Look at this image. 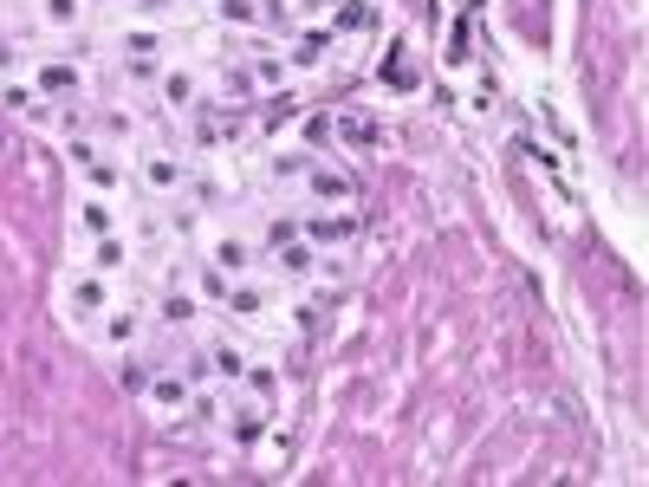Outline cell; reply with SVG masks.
<instances>
[{
  "label": "cell",
  "instance_id": "cell-11",
  "mask_svg": "<svg viewBox=\"0 0 649 487\" xmlns=\"http://www.w3.org/2000/svg\"><path fill=\"white\" fill-rule=\"evenodd\" d=\"M209 267H221L227 279H240L254 267V241H247V234H209Z\"/></svg>",
  "mask_w": 649,
  "mask_h": 487
},
{
  "label": "cell",
  "instance_id": "cell-14",
  "mask_svg": "<svg viewBox=\"0 0 649 487\" xmlns=\"http://www.w3.org/2000/svg\"><path fill=\"white\" fill-rule=\"evenodd\" d=\"M85 267H98L104 279L124 274V267H131V241H124L118 228H111V234H98V241H91V261H85Z\"/></svg>",
  "mask_w": 649,
  "mask_h": 487
},
{
  "label": "cell",
  "instance_id": "cell-9",
  "mask_svg": "<svg viewBox=\"0 0 649 487\" xmlns=\"http://www.w3.org/2000/svg\"><path fill=\"white\" fill-rule=\"evenodd\" d=\"M247 85H260V91H287L292 85L287 46H254V53H247Z\"/></svg>",
  "mask_w": 649,
  "mask_h": 487
},
{
  "label": "cell",
  "instance_id": "cell-17",
  "mask_svg": "<svg viewBox=\"0 0 649 487\" xmlns=\"http://www.w3.org/2000/svg\"><path fill=\"white\" fill-rule=\"evenodd\" d=\"M325 46H332V26H312V33H299L287 46V66L292 71H312L318 59H325Z\"/></svg>",
  "mask_w": 649,
  "mask_h": 487
},
{
  "label": "cell",
  "instance_id": "cell-2",
  "mask_svg": "<svg viewBox=\"0 0 649 487\" xmlns=\"http://www.w3.org/2000/svg\"><path fill=\"white\" fill-rule=\"evenodd\" d=\"M137 163H131V182L137 189H149V196H182V182H189V163L176 156V150H131Z\"/></svg>",
  "mask_w": 649,
  "mask_h": 487
},
{
  "label": "cell",
  "instance_id": "cell-23",
  "mask_svg": "<svg viewBox=\"0 0 649 487\" xmlns=\"http://www.w3.org/2000/svg\"><path fill=\"white\" fill-rule=\"evenodd\" d=\"M118 384H124L131 397H144V384H149V364L137 357V351H118Z\"/></svg>",
  "mask_w": 649,
  "mask_h": 487
},
{
  "label": "cell",
  "instance_id": "cell-15",
  "mask_svg": "<svg viewBox=\"0 0 649 487\" xmlns=\"http://www.w3.org/2000/svg\"><path fill=\"white\" fill-rule=\"evenodd\" d=\"M156 85H163V104H169V111H195V71L189 66H163Z\"/></svg>",
  "mask_w": 649,
  "mask_h": 487
},
{
  "label": "cell",
  "instance_id": "cell-26",
  "mask_svg": "<svg viewBox=\"0 0 649 487\" xmlns=\"http://www.w3.org/2000/svg\"><path fill=\"white\" fill-rule=\"evenodd\" d=\"M195 319H202V306H195L189 292H169V299H163V325H195Z\"/></svg>",
  "mask_w": 649,
  "mask_h": 487
},
{
  "label": "cell",
  "instance_id": "cell-19",
  "mask_svg": "<svg viewBox=\"0 0 649 487\" xmlns=\"http://www.w3.org/2000/svg\"><path fill=\"white\" fill-rule=\"evenodd\" d=\"M33 85H40V98H59V104L78 98V71L72 66H46V59H40V66H33Z\"/></svg>",
  "mask_w": 649,
  "mask_h": 487
},
{
  "label": "cell",
  "instance_id": "cell-25",
  "mask_svg": "<svg viewBox=\"0 0 649 487\" xmlns=\"http://www.w3.org/2000/svg\"><path fill=\"white\" fill-rule=\"evenodd\" d=\"M215 20H227V26H260V0H215Z\"/></svg>",
  "mask_w": 649,
  "mask_h": 487
},
{
  "label": "cell",
  "instance_id": "cell-10",
  "mask_svg": "<svg viewBox=\"0 0 649 487\" xmlns=\"http://www.w3.org/2000/svg\"><path fill=\"white\" fill-rule=\"evenodd\" d=\"M299 189H305L312 202H325V209H351V176H338V169H318V163H312V169L299 176Z\"/></svg>",
  "mask_w": 649,
  "mask_h": 487
},
{
  "label": "cell",
  "instance_id": "cell-24",
  "mask_svg": "<svg viewBox=\"0 0 649 487\" xmlns=\"http://www.w3.org/2000/svg\"><path fill=\"white\" fill-rule=\"evenodd\" d=\"M332 131H338L345 150H370V143H377V131H370L363 118H351V111H345V118H332Z\"/></svg>",
  "mask_w": 649,
  "mask_h": 487
},
{
  "label": "cell",
  "instance_id": "cell-22",
  "mask_svg": "<svg viewBox=\"0 0 649 487\" xmlns=\"http://www.w3.org/2000/svg\"><path fill=\"white\" fill-rule=\"evenodd\" d=\"M209 370H215L221 384H240V370H247L240 345H215V351H209Z\"/></svg>",
  "mask_w": 649,
  "mask_h": 487
},
{
  "label": "cell",
  "instance_id": "cell-1",
  "mask_svg": "<svg viewBox=\"0 0 649 487\" xmlns=\"http://www.w3.org/2000/svg\"><path fill=\"white\" fill-rule=\"evenodd\" d=\"M66 163H72V176L85 182V196H111V202L124 196V169L111 163V150L98 137H72L66 143Z\"/></svg>",
  "mask_w": 649,
  "mask_h": 487
},
{
  "label": "cell",
  "instance_id": "cell-20",
  "mask_svg": "<svg viewBox=\"0 0 649 487\" xmlns=\"http://www.w3.org/2000/svg\"><path fill=\"white\" fill-rule=\"evenodd\" d=\"M260 429H267V410H260V403H234V410H227V435H234L240 449H254Z\"/></svg>",
  "mask_w": 649,
  "mask_h": 487
},
{
  "label": "cell",
  "instance_id": "cell-4",
  "mask_svg": "<svg viewBox=\"0 0 649 487\" xmlns=\"http://www.w3.org/2000/svg\"><path fill=\"white\" fill-rule=\"evenodd\" d=\"M118 66L131 85H156L163 78V33L156 26H131L124 40H118Z\"/></svg>",
  "mask_w": 649,
  "mask_h": 487
},
{
  "label": "cell",
  "instance_id": "cell-16",
  "mask_svg": "<svg viewBox=\"0 0 649 487\" xmlns=\"http://www.w3.org/2000/svg\"><path fill=\"white\" fill-rule=\"evenodd\" d=\"M325 20H332V33H370L377 26V7L370 0H332Z\"/></svg>",
  "mask_w": 649,
  "mask_h": 487
},
{
  "label": "cell",
  "instance_id": "cell-21",
  "mask_svg": "<svg viewBox=\"0 0 649 487\" xmlns=\"http://www.w3.org/2000/svg\"><path fill=\"white\" fill-rule=\"evenodd\" d=\"M227 312H234V319H260V312H267V292L234 279V286H227Z\"/></svg>",
  "mask_w": 649,
  "mask_h": 487
},
{
  "label": "cell",
  "instance_id": "cell-12",
  "mask_svg": "<svg viewBox=\"0 0 649 487\" xmlns=\"http://www.w3.org/2000/svg\"><path fill=\"white\" fill-rule=\"evenodd\" d=\"M85 13H91V0H33V20H40L46 33H78Z\"/></svg>",
  "mask_w": 649,
  "mask_h": 487
},
{
  "label": "cell",
  "instance_id": "cell-29",
  "mask_svg": "<svg viewBox=\"0 0 649 487\" xmlns=\"http://www.w3.org/2000/svg\"><path fill=\"white\" fill-rule=\"evenodd\" d=\"M131 7H137V13H144V20H163V13H169V7H176V0H131Z\"/></svg>",
  "mask_w": 649,
  "mask_h": 487
},
{
  "label": "cell",
  "instance_id": "cell-8",
  "mask_svg": "<svg viewBox=\"0 0 649 487\" xmlns=\"http://www.w3.org/2000/svg\"><path fill=\"white\" fill-rule=\"evenodd\" d=\"M0 104L13 118H33V124H53V98H40L33 78H0Z\"/></svg>",
  "mask_w": 649,
  "mask_h": 487
},
{
  "label": "cell",
  "instance_id": "cell-3",
  "mask_svg": "<svg viewBox=\"0 0 649 487\" xmlns=\"http://www.w3.org/2000/svg\"><path fill=\"white\" fill-rule=\"evenodd\" d=\"M59 306L72 312L85 332H91V319H98V312L111 306V279L98 274V267H72V274L59 279Z\"/></svg>",
  "mask_w": 649,
  "mask_h": 487
},
{
  "label": "cell",
  "instance_id": "cell-13",
  "mask_svg": "<svg viewBox=\"0 0 649 487\" xmlns=\"http://www.w3.org/2000/svg\"><path fill=\"white\" fill-rule=\"evenodd\" d=\"M72 228H78V241H98V234H111L118 228V209H111V196H85L72 214Z\"/></svg>",
  "mask_w": 649,
  "mask_h": 487
},
{
  "label": "cell",
  "instance_id": "cell-18",
  "mask_svg": "<svg viewBox=\"0 0 649 487\" xmlns=\"http://www.w3.org/2000/svg\"><path fill=\"white\" fill-rule=\"evenodd\" d=\"M273 261H280V274H287V279H312V267H318V254H312V241H305V234L280 241V254H273Z\"/></svg>",
  "mask_w": 649,
  "mask_h": 487
},
{
  "label": "cell",
  "instance_id": "cell-27",
  "mask_svg": "<svg viewBox=\"0 0 649 487\" xmlns=\"http://www.w3.org/2000/svg\"><path fill=\"white\" fill-rule=\"evenodd\" d=\"M305 169H312V156H305V150H280V156H273V182H299Z\"/></svg>",
  "mask_w": 649,
  "mask_h": 487
},
{
  "label": "cell",
  "instance_id": "cell-6",
  "mask_svg": "<svg viewBox=\"0 0 649 487\" xmlns=\"http://www.w3.org/2000/svg\"><path fill=\"white\" fill-rule=\"evenodd\" d=\"M91 339L111 351H131L144 339V306H104L98 319H91Z\"/></svg>",
  "mask_w": 649,
  "mask_h": 487
},
{
  "label": "cell",
  "instance_id": "cell-5",
  "mask_svg": "<svg viewBox=\"0 0 649 487\" xmlns=\"http://www.w3.org/2000/svg\"><path fill=\"white\" fill-rule=\"evenodd\" d=\"M91 137L104 143V150H111V143H118V150H144V118L124 111V104H104V111L91 104Z\"/></svg>",
  "mask_w": 649,
  "mask_h": 487
},
{
  "label": "cell",
  "instance_id": "cell-28",
  "mask_svg": "<svg viewBox=\"0 0 649 487\" xmlns=\"http://www.w3.org/2000/svg\"><path fill=\"white\" fill-rule=\"evenodd\" d=\"M292 13H305V20H325V13H332V0H292Z\"/></svg>",
  "mask_w": 649,
  "mask_h": 487
},
{
  "label": "cell",
  "instance_id": "cell-7",
  "mask_svg": "<svg viewBox=\"0 0 649 487\" xmlns=\"http://www.w3.org/2000/svg\"><path fill=\"white\" fill-rule=\"evenodd\" d=\"M144 403H149V410H156L163 422L189 417V377H182V370H149V384H144Z\"/></svg>",
  "mask_w": 649,
  "mask_h": 487
}]
</instances>
